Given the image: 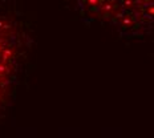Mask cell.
Returning <instances> with one entry per match:
<instances>
[{"mask_svg": "<svg viewBox=\"0 0 154 138\" xmlns=\"http://www.w3.org/2000/svg\"><path fill=\"white\" fill-rule=\"evenodd\" d=\"M80 8L130 37L149 32L153 24V0H80Z\"/></svg>", "mask_w": 154, "mask_h": 138, "instance_id": "cell-1", "label": "cell"}, {"mask_svg": "<svg viewBox=\"0 0 154 138\" xmlns=\"http://www.w3.org/2000/svg\"><path fill=\"white\" fill-rule=\"evenodd\" d=\"M17 63V36L11 24L0 19V109L15 80Z\"/></svg>", "mask_w": 154, "mask_h": 138, "instance_id": "cell-2", "label": "cell"}]
</instances>
